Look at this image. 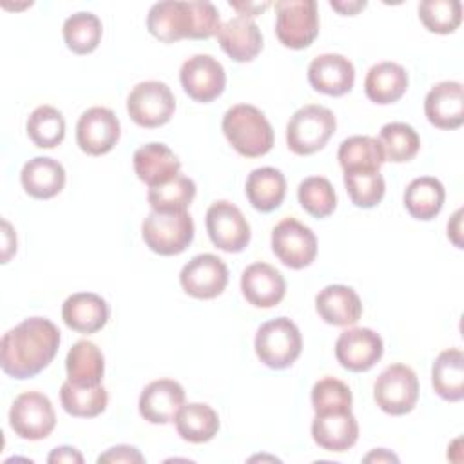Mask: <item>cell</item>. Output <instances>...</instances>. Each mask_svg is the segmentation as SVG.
Returning <instances> with one entry per match:
<instances>
[{"label":"cell","instance_id":"1","mask_svg":"<svg viewBox=\"0 0 464 464\" xmlns=\"http://www.w3.org/2000/svg\"><path fill=\"white\" fill-rule=\"evenodd\" d=\"M60 346L58 326L45 317H27L7 330L0 343V366L13 379L38 375Z\"/></svg>","mask_w":464,"mask_h":464},{"label":"cell","instance_id":"2","mask_svg":"<svg viewBox=\"0 0 464 464\" xmlns=\"http://www.w3.org/2000/svg\"><path fill=\"white\" fill-rule=\"evenodd\" d=\"M219 27V11L207 0H163L154 4L147 14L149 33L165 44L183 38L207 40L218 34Z\"/></svg>","mask_w":464,"mask_h":464},{"label":"cell","instance_id":"3","mask_svg":"<svg viewBox=\"0 0 464 464\" xmlns=\"http://www.w3.org/2000/svg\"><path fill=\"white\" fill-rule=\"evenodd\" d=\"M228 143L245 158H259L274 145V129L266 116L254 105L237 103L230 107L221 121Z\"/></svg>","mask_w":464,"mask_h":464},{"label":"cell","instance_id":"4","mask_svg":"<svg viewBox=\"0 0 464 464\" xmlns=\"http://www.w3.org/2000/svg\"><path fill=\"white\" fill-rule=\"evenodd\" d=\"M335 127V116L328 107L304 105L286 123V145L297 156L314 154L328 143Z\"/></svg>","mask_w":464,"mask_h":464},{"label":"cell","instance_id":"5","mask_svg":"<svg viewBox=\"0 0 464 464\" xmlns=\"http://www.w3.org/2000/svg\"><path fill=\"white\" fill-rule=\"evenodd\" d=\"M254 348L265 366L272 370H285L301 355L303 337L292 319L276 317L259 326Z\"/></svg>","mask_w":464,"mask_h":464},{"label":"cell","instance_id":"6","mask_svg":"<svg viewBox=\"0 0 464 464\" xmlns=\"http://www.w3.org/2000/svg\"><path fill=\"white\" fill-rule=\"evenodd\" d=\"M145 245L160 256H176L194 239L192 216L185 212H150L141 223Z\"/></svg>","mask_w":464,"mask_h":464},{"label":"cell","instance_id":"7","mask_svg":"<svg viewBox=\"0 0 464 464\" xmlns=\"http://www.w3.org/2000/svg\"><path fill=\"white\" fill-rule=\"evenodd\" d=\"M276 34L285 47L304 49L319 34L315 0L276 2Z\"/></svg>","mask_w":464,"mask_h":464},{"label":"cell","instance_id":"8","mask_svg":"<svg viewBox=\"0 0 464 464\" xmlns=\"http://www.w3.org/2000/svg\"><path fill=\"white\" fill-rule=\"evenodd\" d=\"M373 399L388 415L410 413L419 399V379L406 364H390L373 384Z\"/></svg>","mask_w":464,"mask_h":464},{"label":"cell","instance_id":"9","mask_svg":"<svg viewBox=\"0 0 464 464\" xmlns=\"http://www.w3.org/2000/svg\"><path fill=\"white\" fill-rule=\"evenodd\" d=\"M9 426L20 439L42 440L56 426V413L47 395L40 392L20 393L9 410Z\"/></svg>","mask_w":464,"mask_h":464},{"label":"cell","instance_id":"10","mask_svg":"<svg viewBox=\"0 0 464 464\" xmlns=\"http://www.w3.org/2000/svg\"><path fill=\"white\" fill-rule=\"evenodd\" d=\"M176 111V100L170 87L158 80L140 82L127 98V112L134 123L145 129L165 125Z\"/></svg>","mask_w":464,"mask_h":464},{"label":"cell","instance_id":"11","mask_svg":"<svg viewBox=\"0 0 464 464\" xmlns=\"http://www.w3.org/2000/svg\"><path fill=\"white\" fill-rule=\"evenodd\" d=\"M272 250L285 266L301 270L314 263L317 237L312 228L295 218H285L272 230Z\"/></svg>","mask_w":464,"mask_h":464},{"label":"cell","instance_id":"12","mask_svg":"<svg viewBox=\"0 0 464 464\" xmlns=\"http://www.w3.org/2000/svg\"><path fill=\"white\" fill-rule=\"evenodd\" d=\"M205 227L210 241L223 252H241L250 243V225L230 201H214L207 210Z\"/></svg>","mask_w":464,"mask_h":464},{"label":"cell","instance_id":"13","mask_svg":"<svg viewBox=\"0 0 464 464\" xmlns=\"http://www.w3.org/2000/svg\"><path fill=\"white\" fill-rule=\"evenodd\" d=\"M183 91L194 102L208 103L221 96L227 85L223 65L210 54H194L183 62L179 69Z\"/></svg>","mask_w":464,"mask_h":464},{"label":"cell","instance_id":"14","mask_svg":"<svg viewBox=\"0 0 464 464\" xmlns=\"http://www.w3.org/2000/svg\"><path fill=\"white\" fill-rule=\"evenodd\" d=\"M181 288L196 299H214L228 285V268L214 254L194 256L179 272Z\"/></svg>","mask_w":464,"mask_h":464},{"label":"cell","instance_id":"15","mask_svg":"<svg viewBox=\"0 0 464 464\" xmlns=\"http://www.w3.org/2000/svg\"><path fill=\"white\" fill-rule=\"evenodd\" d=\"M120 140V120L107 107L87 109L76 123V143L91 154L102 156L114 149Z\"/></svg>","mask_w":464,"mask_h":464},{"label":"cell","instance_id":"16","mask_svg":"<svg viewBox=\"0 0 464 464\" xmlns=\"http://www.w3.org/2000/svg\"><path fill=\"white\" fill-rule=\"evenodd\" d=\"M384 352L382 339L372 328L344 330L335 341V357L350 372H368Z\"/></svg>","mask_w":464,"mask_h":464},{"label":"cell","instance_id":"17","mask_svg":"<svg viewBox=\"0 0 464 464\" xmlns=\"http://www.w3.org/2000/svg\"><path fill=\"white\" fill-rule=\"evenodd\" d=\"M185 404V390L174 379L149 382L138 401L140 415L150 424H169Z\"/></svg>","mask_w":464,"mask_h":464},{"label":"cell","instance_id":"18","mask_svg":"<svg viewBox=\"0 0 464 464\" xmlns=\"http://www.w3.org/2000/svg\"><path fill=\"white\" fill-rule=\"evenodd\" d=\"M308 82L317 92L343 96L353 87L355 69L353 63L343 54H319L308 65Z\"/></svg>","mask_w":464,"mask_h":464},{"label":"cell","instance_id":"19","mask_svg":"<svg viewBox=\"0 0 464 464\" xmlns=\"http://www.w3.org/2000/svg\"><path fill=\"white\" fill-rule=\"evenodd\" d=\"M241 292L257 308L279 304L286 294V281L279 270L268 263H252L241 274Z\"/></svg>","mask_w":464,"mask_h":464},{"label":"cell","instance_id":"20","mask_svg":"<svg viewBox=\"0 0 464 464\" xmlns=\"http://www.w3.org/2000/svg\"><path fill=\"white\" fill-rule=\"evenodd\" d=\"M424 112L431 125L439 129H457L464 123L462 83L446 80L430 89L424 100Z\"/></svg>","mask_w":464,"mask_h":464},{"label":"cell","instance_id":"21","mask_svg":"<svg viewBox=\"0 0 464 464\" xmlns=\"http://www.w3.org/2000/svg\"><path fill=\"white\" fill-rule=\"evenodd\" d=\"M62 319L78 334H94L109 321V304L94 292H76L63 301Z\"/></svg>","mask_w":464,"mask_h":464},{"label":"cell","instance_id":"22","mask_svg":"<svg viewBox=\"0 0 464 464\" xmlns=\"http://www.w3.org/2000/svg\"><path fill=\"white\" fill-rule=\"evenodd\" d=\"M132 165L136 176L149 188L174 179L181 170V161L165 143L141 145L132 156Z\"/></svg>","mask_w":464,"mask_h":464},{"label":"cell","instance_id":"23","mask_svg":"<svg viewBox=\"0 0 464 464\" xmlns=\"http://www.w3.org/2000/svg\"><path fill=\"white\" fill-rule=\"evenodd\" d=\"M221 49L234 62H252L263 49V36L257 24L246 16H236L221 24L218 31Z\"/></svg>","mask_w":464,"mask_h":464},{"label":"cell","instance_id":"24","mask_svg":"<svg viewBox=\"0 0 464 464\" xmlns=\"http://www.w3.org/2000/svg\"><path fill=\"white\" fill-rule=\"evenodd\" d=\"M319 317L334 326L355 324L362 315V303L357 292L346 285H328L315 295Z\"/></svg>","mask_w":464,"mask_h":464},{"label":"cell","instance_id":"25","mask_svg":"<svg viewBox=\"0 0 464 464\" xmlns=\"http://www.w3.org/2000/svg\"><path fill=\"white\" fill-rule=\"evenodd\" d=\"M359 437V424L352 411L344 413H324L312 420V439L314 442L326 450L343 453L350 450Z\"/></svg>","mask_w":464,"mask_h":464},{"label":"cell","instance_id":"26","mask_svg":"<svg viewBox=\"0 0 464 464\" xmlns=\"http://www.w3.org/2000/svg\"><path fill=\"white\" fill-rule=\"evenodd\" d=\"M20 181L31 198L49 199L62 192L65 185V169L53 158L36 156L22 167Z\"/></svg>","mask_w":464,"mask_h":464},{"label":"cell","instance_id":"27","mask_svg":"<svg viewBox=\"0 0 464 464\" xmlns=\"http://www.w3.org/2000/svg\"><path fill=\"white\" fill-rule=\"evenodd\" d=\"M408 89V72L395 62H379L370 67L364 78L366 96L379 105H388L404 96Z\"/></svg>","mask_w":464,"mask_h":464},{"label":"cell","instance_id":"28","mask_svg":"<svg viewBox=\"0 0 464 464\" xmlns=\"http://www.w3.org/2000/svg\"><path fill=\"white\" fill-rule=\"evenodd\" d=\"M245 192L256 210L272 212L286 196V179L279 169L259 167L248 174Z\"/></svg>","mask_w":464,"mask_h":464},{"label":"cell","instance_id":"29","mask_svg":"<svg viewBox=\"0 0 464 464\" xmlns=\"http://www.w3.org/2000/svg\"><path fill=\"white\" fill-rule=\"evenodd\" d=\"M431 384L435 393L450 402L464 397V353L460 348L440 352L431 366Z\"/></svg>","mask_w":464,"mask_h":464},{"label":"cell","instance_id":"30","mask_svg":"<svg viewBox=\"0 0 464 464\" xmlns=\"http://www.w3.org/2000/svg\"><path fill=\"white\" fill-rule=\"evenodd\" d=\"M67 381L76 386H98L102 384L103 372H105V359L102 350L87 341L82 339L72 344L65 359Z\"/></svg>","mask_w":464,"mask_h":464},{"label":"cell","instance_id":"31","mask_svg":"<svg viewBox=\"0 0 464 464\" xmlns=\"http://www.w3.org/2000/svg\"><path fill=\"white\" fill-rule=\"evenodd\" d=\"M174 422L178 435L194 444L208 442L219 430V417L216 410L205 402L183 404L178 410Z\"/></svg>","mask_w":464,"mask_h":464},{"label":"cell","instance_id":"32","mask_svg":"<svg viewBox=\"0 0 464 464\" xmlns=\"http://www.w3.org/2000/svg\"><path fill=\"white\" fill-rule=\"evenodd\" d=\"M444 185L433 176H420L410 181L404 190V207L411 218L420 221L433 219L444 205Z\"/></svg>","mask_w":464,"mask_h":464},{"label":"cell","instance_id":"33","mask_svg":"<svg viewBox=\"0 0 464 464\" xmlns=\"http://www.w3.org/2000/svg\"><path fill=\"white\" fill-rule=\"evenodd\" d=\"M337 160L344 172H375L386 161L382 147L372 136H350L337 150Z\"/></svg>","mask_w":464,"mask_h":464},{"label":"cell","instance_id":"34","mask_svg":"<svg viewBox=\"0 0 464 464\" xmlns=\"http://www.w3.org/2000/svg\"><path fill=\"white\" fill-rule=\"evenodd\" d=\"M60 402L69 415L91 419L105 411L109 395L102 384L76 386L71 381H65L60 388Z\"/></svg>","mask_w":464,"mask_h":464},{"label":"cell","instance_id":"35","mask_svg":"<svg viewBox=\"0 0 464 464\" xmlns=\"http://www.w3.org/2000/svg\"><path fill=\"white\" fill-rule=\"evenodd\" d=\"M63 42L65 45L76 53V54H89L92 53L100 40H102V33H103V25L102 20L89 11H80L71 14L65 22H63Z\"/></svg>","mask_w":464,"mask_h":464},{"label":"cell","instance_id":"36","mask_svg":"<svg viewBox=\"0 0 464 464\" xmlns=\"http://www.w3.org/2000/svg\"><path fill=\"white\" fill-rule=\"evenodd\" d=\"M196 196V183L178 174L174 179L152 187L147 192L149 205L154 212H185Z\"/></svg>","mask_w":464,"mask_h":464},{"label":"cell","instance_id":"37","mask_svg":"<svg viewBox=\"0 0 464 464\" xmlns=\"http://www.w3.org/2000/svg\"><path fill=\"white\" fill-rule=\"evenodd\" d=\"M29 140L40 149H53L65 138V120L56 107H36L25 123Z\"/></svg>","mask_w":464,"mask_h":464},{"label":"cell","instance_id":"38","mask_svg":"<svg viewBox=\"0 0 464 464\" xmlns=\"http://www.w3.org/2000/svg\"><path fill=\"white\" fill-rule=\"evenodd\" d=\"M379 143L384 158L393 163H404L417 156L420 149V138L417 130L402 121H392L382 125L379 132Z\"/></svg>","mask_w":464,"mask_h":464},{"label":"cell","instance_id":"39","mask_svg":"<svg viewBox=\"0 0 464 464\" xmlns=\"http://www.w3.org/2000/svg\"><path fill=\"white\" fill-rule=\"evenodd\" d=\"M297 199L301 207L314 218H328L337 207V196L330 179L310 176L299 183Z\"/></svg>","mask_w":464,"mask_h":464},{"label":"cell","instance_id":"40","mask_svg":"<svg viewBox=\"0 0 464 464\" xmlns=\"http://www.w3.org/2000/svg\"><path fill=\"white\" fill-rule=\"evenodd\" d=\"M419 18L428 31L450 34L462 22V4L459 0H424L419 4Z\"/></svg>","mask_w":464,"mask_h":464},{"label":"cell","instance_id":"41","mask_svg":"<svg viewBox=\"0 0 464 464\" xmlns=\"http://www.w3.org/2000/svg\"><path fill=\"white\" fill-rule=\"evenodd\" d=\"M312 406L317 415L352 411V392L335 377H323L312 388Z\"/></svg>","mask_w":464,"mask_h":464},{"label":"cell","instance_id":"42","mask_svg":"<svg viewBox=\"0 0 464 464\" xmlns=\"http://www.w3.org/2000/svg\"><path fill=\"white\" fill-rule=\"evenodd\" d=\"M344 187L352 203L359 208H372L379 205L386 192V183L379 170L344 172Z\"/></svg>","mask_w":464,"mask_h":464},{"label":"cell","instance_id":"43","mask_svg":"<svg viewBox=\"0 0 464 464\" xmlns=\"http://www.w3.org/2000/svg\"><path fill=\"white\" fill-rule=\"evenodd\" d=\"M98 462H111V464H132V462H145V457L140 453V450H136L134 446L129 444H120V446H112L109 448L105 453H102L98 457Z\"/></svg>","mask_w":464,"mask_h":464},{"label":"cell","instance_id":"44","mask_svg":"<svg viewBox=\"0 0 464 464\" xmlns=\"http://www.w3.org/2000/svg\"><path fill=\"white\" fill-rule=\"evenodd\" d=\"M47 462H56V464H62V462H71V464H82L83 462V457L82 453L72 448V446H60V448H54L49 457H47Z\"/></svg>","mask_w":464,"mask_h":464},{"label":"cell","instance_id":"45","mask_svg":"<svg viewBox=\"0 0 464 464\" xmlns=\"http://www.w3.org/2000/svg\"><path fill=\"white\" fill-rule=\"evenodd\" d=\"M230 5L239 11V16L252 18V16H257L261 11H265L270 4H268V2H263V4H254V2H230Z\"/></svg>","mask_w":464,"mask_h":464},{"label":"cell","instance_id":"46","mask_svg":"<svg viewBox=\"0 0 464 464\" xmlns=\"http://www.w3.org/2000/svg\"><path fill=\"white\" fill-rule=\"evenodd\" d=\"M460 216H462V210L459 208L455 214H453V218H451V221L448 223V237L455 243V246H459V248H462V241H460Z\"/></svg>","mask_w":464,"mask_h":464},{"label":"cell","instance_id":"47","mask_svg":"<svg viewBox=\"0 0 464 464\" xmlns=\"http://www.w3.org/2000/svg\"><path fill=\"white\" fill-rule=\"evenodd\" d=\"M2 225H4V254H2V263H7V259H9V256L16 250V239H9V237H13L14 234H13V230H11V225L4 219L2 221Z\"/></svg>","mask_w":464,"mask_h":464},{"label":"cell","instance_id":"48","mask_svg":"<svg viewBox=\"0 0 464 464\" xmlns=\"http://www.w3.org/2000/svg\"><path fill=\"white\" fill-rule=\"evenodd\" d=\"M334 9H337L341 14H355L357 11L366 7V2H330Z\"/></svg>","mask_w":464,"mask_h":464},{"label":"cell","instance_id":"49","mask_svg":"<svg viewBox=\"0 0 464 464\" xmlns=\"http://www.w3.org/2000/svg\"><path fill=\"white\" fill-rule=\"evenodd\" d=\"M372 460H377V462H382V460H393V462H397L399 459L393 455V453H390V451H386V450H375V451H372L370 455H366L364 457V462H372Z\"/></svg>","mask_w":464,"mask_h":464}]
</instances>
